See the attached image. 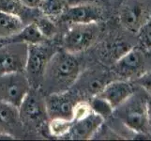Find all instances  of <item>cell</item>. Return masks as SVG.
Segmentation results:
<instances>
[{
	"label": "cell",
	"mask_w": 151,
	"mask_h": 141,
	"mask_svg": "<svg viewBox=\"0 0 151 141\" xmlns=\"http://www.w3.org/2000/svg\"><path fill=\"white\" fill-rule=\"evenodd\" d=\"M100 34L98 23L72 24L62 40L63 50L71 54L85 51L95 43Z\"/></svg>",
	"instance_id": "5b68a950"
},
{
	"label": "cell",
	"mask_w": 151,
	"mask_h": 141,
	"mask_svg": "<svg viewBox=\"0 0 151 141\" xmlns=\"http://www.w3.org/2000/svg\"><path fill=\"white\" fill-rule=\"evenodd\" d=\"M46 113L50 119H61L72 121L75 106V93L70 90L47 94L44 97Z\"/></svg>",
	"instance_id": "9c48e42d"
},
{
	"label": "cell",
	"mask_w": 151,
	"mask_h": 141,
	"mask_svg": "<svg viewBox=\"0 0 151 141\" xmlns=\"http://www.w3.org/2000/svg\"><path fill=\"white\" fill-rule=\"evenodd\" d=\"M134 93L133 86L126 80H116L104 87L102 91L99 94L111 104L114 110L120 106Z\"/></svg>",
	"instance_id": "4fadbf2b"
},
{
	"label": "cell",
	"mask_w": 151,
	"mask_h": 141,
	"mask_svg": "<svg viewBox=\"0 0 151 141\" xmlns=\"http://www.w3.org/2000/svg\"><path fill=\"white\" fill-rule=\"evenodd\" d=\"M31 90L24 72H12L0 74V101L19 108Z\"/></svg>",
	"instance_id": "277c9868"
},
{
	"label": "cell",
	"mask_w": 151,
	"mask_h": 141,
	"mask_svg": "<svg viewBox=\"0 0 151 141\" xmlns=\"http://www.w3.org/2000/svg\"><path fill=\"white\" fill-rule=\"evenodd\" d=\"M114 113L129 129L141 134L148 132L150 125L147 116V98L133 93L114 109Z\"/></svg>",
	"instance_id": "7a4b0ae2"
},
{
	"label": "cell",
	"mask_w": 151,
	"mask_h": 141,
	"mask_svg": "<svg viewBox=\"0 0 151 141\" xmlns=\"http://www.w3.org/2000/svg\"><path fill=\"white\" fill-rule=\"evenodd\" d=\"M60 17L70 25L98 23L102 18V10L93 4H78L65 9Z\"/></svg>",
	"instance_id": "7c38bea8"
},
{
	"label": "cell",
	"mask_w": 151,
	"mask_h": 141,
	"mask_svg": "<svg viewBox=\"0 0 151 141\" xmlns=\"http://www.w3.org/2000/svg\"><path fill=\"white\" fill-rule=\"evenodd\" d=\"M24 7L29 9H39L41 0H18Z\"/></svg>",
	"instance_id": "cb8c5ba5"
},
{
	"label": "cell",
	"mask_w": 151,
	"mask_h": 141,
	"mask_svg": "<svg viewBox=\"0 0 151 141\" xmlns=\"http://www.w3.org/2000/svg\"><path fill=\"white\" fill-rule=\"evenodd\" d=\"M138 39L147 49H151V18L138 32Z\"/></svg>",
	"instance_id": "7402d4cb"
},
{
	"label": "cell",
	"mask_w": 151,
	"mask_h": 141,
	"mask_svg": "<svg viewBox=\"0 0 151 141\" xmlns=\"http://www.w3.org/2000/svg\"><path fill=\"white\" fill-rule=\"evenodd\" d=\"M90 107L93 112L100 115L104 119L109 118L114 114V108L105 99L100 95H97L91 98L89 102Z\"/></svg>",
	"instance_id": "d6986e66"
},
{
	"label": "cell",
	"mask_w": 151,
	"mask_h": 141,
	"mask_svg": "<svg viewBox=\"0 0 151 141\" xmlns=\"http://www.w3.org/2000/svg\"><path fill=\"white\" fill-rule=\"evenodd\" d=\"M21 122L18 108L0 101V128L12 130Z\"/></svg>",
	"instance_id": "e0dca14e"
},
{
	"label": "cell",
	"mask_w": 151,
	"mask_h": 141,
	"mask_svg": "<svg viewBox=\"0 0 151 141\" xmlns=\"http://www.w3.org/2000/svg\"><path fill=\"white\" fill-rule=\"evenodd\" d=\"M144 66L145 59L143 53L139 49L132 47L114 62V71L124 79L137 78L143 74Z\"/></svg>",
	"instance_id": "30bf717a"
},
{
	"label": "cell",
	"mask_w": 151,
	"mask_h": 141,
	"mask_svg": "<svg viewBox=\"0 0 151 141\" xmlns=\"http://www.w3.org/2000/svg\"><path fill=\"white\" fill-rule=\"evenodd\" d=\"M74 85H78L77 88L81 93L92 98L99 95L102 91L104 87L107 85V82L104 78V75L101 74L90 72V74L82 76V78L79 75Z\"/></svg>",
	"instance_id": "5bb4252c"
},
{
	"label": "cell",
	"mask_w": 151,
	"mask_h": 141,
	"mask_svg": "<svg viewBox=\"0 0 151 141\" xmlns=\"http://www.w3.org/2000/svg\"><path fill=\"white\" fill-rule=\"evenodd\" d=\"M47 40L44 36L41 34L36 23H31L24 25V27L21 29L18 33L12 36V37L2 40V41H14V43H23L30 44H38L45 43Z\"/></svg>",
	"instance_id": "9a60e30c"
},
{
	"label": "cell",
	"mask_w": 151,
	"mask_h": 141,
	"mask_svg": "<svg viewBox=\"0 0 151 141\" xmlns=\"http://www.w3.org/2000/svg\"><path fill=\"white\" fill-rule=\"evenodd\" d=\"M136 83L139 86H141L145 91L148 92L151 96V72L142 74L138 76L136 78Z\"/></svg>",
	"instance_id": "603a6c76"
},
{
	"label": "cell",
	"mask_w": 151,
	"mask_h": 141,
	"mask_svg": "<svg viewBox=\"0 0 151 141\" xmlns=\"http://www.w3.org/2000/svg\"><path fill=\"white\" fill-rule=\"evenodd\" d=\"M103 121L104 119L102 117L91 111L84 117L73 119L70 131L65 137L73 140L90 139L99 131Z\"/></svg>",
	"instance_id": "8fae6325"
},
{
	"label": "cell",
	"mask_w": 151,
	"mask_h": 141,
	"mask_svg": "<svg viewBox=\"0 0 151 141\" xmlns=\"http://www.w3.org/2000/svg\"><path fill=\"white\" fill-rule=\"evenodd\" d=\"M150 18L151 0H125L119 12L122 25L134 34H138Z\"/></svg>",
	"instance_id": "8992f818"
},
{
	"label": "cell",
	"mask_w": 151,
	"mask_h": 141,
	"mask_svg": "<svg viewBox=\"0 0 151 141\" xmlns=\"http://www.w3.org/2000/svg\"><path fill=\"white\" fill-rule=\"evenodd\" d=\"M147 116H148V122L151 127V96L147 98Z\"/></svg>",
	"instance_id": "d4e9b609"
},
{
	"label": "cell",
	"mask_w": 151,
	"mask_h": 141,
	"mask_svg": "<svg viewBox=\"0 0 151 141\" xmlns=\"http://www.w3.org/2000/svg\"><path fill=\"white\" fill-rule=\"evenodd\" d=\"M18 110L21 122L28 126L39 127L48 118L44 97L34 87H31Z\"/></svg>",
	"instance_id": "ba28073f"
},
{
	"label": "cell",
	"mask_w": 151,
	"mask_h": 141,
	"mask_svg": "<svg viewBox=\"0 0 151 141\" xmlns=\"http://www.w3.org/2000/svg\"><path fill=\"white\" fill-rule=\"evenodd\" d=\"M36 25L39 27L40 31L41 32L46 39H50L56 33V27L53 23V21L48 16H44L42 18H40L36 21Z\"/></svg>",
	"instance_id": "44dd1931"
},
{
	"label": "cell",
	"mask_w": 151,
	"mask_h": 141,
	"mask_svg": "<svg viewBox=\"0 0 151 141\" xmlns=\"http://www.w3.org/2000/svg\"><path fill=\"white\" fill-rule=\"evenodd\" d=\"M72 121L61 119H53L49 123V131L52 135L55 137H66L69 133Z\"/></svg>",
	"instance_id": "ffe728a7"
},
{
	"label": "cell",
	"mask_w": 151,
	"mask_h": 141,
	"mask_svg": "<svg viewBox=\"0 0 151 141\" xmlns=\"http://www.w3.org/2000/svg\"><path fill=\"white\" fill-rule=\"evenodd\" d=\"M64 0H41L39 9L45 16H60L65 10Z\"/></svg>",
	"instance_id": "ac0fdd59"
},
{
	"label": "cell",
	"mask_w": 151,
	"mask_h": 141,
	"mask_svg": "<svg viewBox=\"0 0 151 141\" xmlns=\"http://www.w3.org/2000/svg\"><path fill=\"white\" fill-rule=\"evenodd\" d=\"M56 51L54 46L45 43L28 45L24 74L28 78L31 87H40L48 62Z\"/></svg>",
	"instance_id": "3957f363"
},
{
	"label": "cell",
	"mask_w": 151,
	"mask_h": 141,
	"mask_svg": "<svg viewBox=\"0 0 151 141\" xmlns=\"http://www.w3.org/2000/svg\"><path fill=\"white\" fill-rule=\"evenodd\" d=\"M27 51V43L2 41L0 43V74L24 72Z\"/></svg>",
	"instance_id": "52a82bcc"
},
{
	"label": "cell",
	"mask_w": 151,
	"mask_h": 141,
	"mask_svg": "<svg viewBox=\"0 0 151 141\" xmlns=\"http://www.w3.org/2000/svg\"><path fill=\"white\" fill-rule=\"evenodd\" d=\"M24 27V23L20 16L0 10V40L12 37Z\"/></svg>",
	"instance_id": "2e32d148"
},
{
	"label": "cell",
	"mask_w": 151,
	"mask_h": 141,
	"mask_svg": "<svg viewBox=\"0 0 151 141\" xmlns=\"http://www.w3.org/2000/svg\"><path fill=\"white\" fill-rule=\"evenodd\" d=\"M80 75V62L65 50L58 51L51 57L46 67L40 87L46 95L70 90Z\"/></svg>",
	"instance_id": "6da1fadb"
}]
</instances>
